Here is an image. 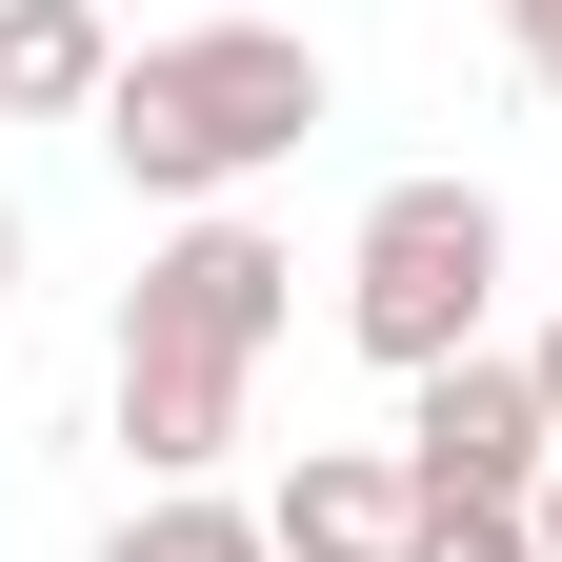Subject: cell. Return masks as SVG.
Masks as SVG:
<instances>
[{
    "mask_svg": "<svg viewBox=\"0 0 562 562\" xmlns=\"http://www.w3.org/2000/svg\"><path fill=\"white\" fill-rule=\"evenodd\" d=\"M21 261H41V241H21V201H0V322H21Z\"/></svg>",
    "mask_w": 562,
    "mask_h": 562,
    "instance_id": "30bf717a",
    "label": "cell"
},
{
    "mask_svg": "<svg viewBox=\"0 0 562 562\" xmlns=\"http://www.w3.org/2000/svg\"><path fill=\"white\" fill-rule=\"evenodd\" d=\"M402 462H422V503H542V462H562L542 362L522 341H462L442 382H402Z\"/></svg>",
    "mask_w": 562,
    "mask_h": 562,
    "instance_id": "3957f363",
    "label": "cell"
},
{
    "mask_svg": "<svg viewBox=\"0 0 562 562\" xmlns=\"http://www.w3.org/2000/svg\"><path fill=\"white\" fill-rule=\"evenodd\" d=\"M522 362H542V422H562V322H542V341H522Z\"/></svg>",
    "mask_w": 562,
    "mask_h": 562,
    "instance_id": "7c38bea8",
    "label": "cell"
},
{
    "mask_svg": "<svg viewBox=\"0 0 562 562\" xmlns=\"http://www.w3.org/2000/svg\"><path fill=\"white\" fill-rule=\"evenodd\" d=\"M261 522H281V562H422V462L402 442H302Z\"/></svg>",
    "mask_w": 562,
    "mask_h": 562,
    "instance_id": "8992f818",
    "label": "cell"
},
{
    "mask_svg": "<svg viewBox=\"0 0 562 562\" xmlns=\"http://www.w3.org/2000/svg\"><path fill=\"white\" fill-rule=\"evenodd\" d=\"M503 41H522V60H542V41H562V0H503Z\"/></svg>",
    "mask_w": 562,
    "mask_h": 562,
    "instance_id": "8fae6325",
    "label": "cell"
},
{
    "mask_svg": "<svg viewBox=\"0 0 562 562\" xmlns=\"http://www.w3.org/2000/svg\"><path fill=\"white\" fill-rule=\"evenodd\" d=\"M522 81H542V101H562V41H542V60H522Z\"/></svg>",
    "mask_w": 562,
    "mask_h": 562,
    "instance_id": "5bb4252c",
    "label": "cell"
},
{
    "mask_svg": "<svg viewBox=\"0 0 562 562\" xmlns=\"http://www.w3.org/2000/svg\"><path fill=\"white\" fill-rule=\"evenodd\" d=\"M503 201L482 181H382L362 201V241H341V341H362L382 382H442L482 322H503Z\"/></svg>",
    "mask_w": 562,
    "mask_h": 562,
    "instance_id": "7a4b0ae2",
    "label": "cell"
},
{
    "mask_svg": "<svg viewBox=\"0 0 562 562\" xmlns=\"http://www.w3.org/2000/svg\"><path fill=\"white\" fill-rule=\"evenodd\" d=\"M522 522H542V562H562V462H542V503H522Z\"/></svg>",
    "mask_w": 562,
    "mask_h": 562,
    "instance_id": "4fadbf2b",
    "label": "cell"
},
{
    "mask_svg": "<svg viewBox=\"0 0 562 562\" xmlns=\"http://www.w3.org/2000/svg\"><path fill=\"white\" fill-rule=\"evenodd\" d=\"M322 41L302 21H181V41H121V81H101V161L140 181V201H241V181H281L322 140Z\"/></svg>",
    "mask_w": 562,
    "mask_h": 562,
    "instance_id": "6da1fadb",
    "label": "cell"
},
{
    "mask_svg": "<svg viewBox=\"0 0 562 562\" xmlns=\"http://www.w3.org/2000/svg\"><path fill=\"white\" fill-rule=\"evenodd\" d=\"M121 322H181V341H241V362H261V341L302 322V261H281L241 201H201V222H161V261L121 281Z\"/></svg>",
    "mask_w": 562,
    "mask_h": 562,
    "instance_id": "5b68a950",
    "label": "cell"
},
{
    "mask_svg": "<svg viewBox=\"0 0 562 562\" xmlns=\"http://www.w3.org/2000/svg\"><path fill=\"white\" fill-rule=\"evenodd\" d=\"M241 402H261L241 341H181V322H121V341H101V422H121L140 482H222V462H241Z\"/></svg>",
    "mask_w": 562,
    "mask_h": 562,
    "instance_id": "277c9868",
    "label": "cell"
},
{
    "mask_svg": "<svg viewBox=\"0 0 562 562\" xmlns=\"http://www.w3.org/2000/svg\"><path fill=\"white\" fill-rule=\"evenodd\" d=\"M422 562H542L522 503H422Z\"/></svg>",
    "mask_w": 562,
    "mask_h": 562,
    "instance_id": "9c48e42d",
    "label": "cell"
},
{
    "mask_svg": "<svg viewBox=\"0 0 562 562\" xmlns=\"http://www.w3.org/2000/svg\"><path fill=\"white\" fill-rule=\"evenodd\" d=\"M101 81H121L101 0H0V121H101Z\"/></svg>",
    "mask_w": 562,
    "mask_h": 562,
    "instance_id": "52a82bcc",
    "label": "cell"
},
{
    "mask_svg": "<svg viewBox=\"0 0 562 562\" xmlns=\"http://www.w3.org/2000/svg\"><path fill=\"white\" fill-rule=\"evenodd\" d=\"M101 562H281V522L222 503V482H140V503L101 522Z\"/></svg>",
    "mask_w": 562,
    "mask_h": 562,
    "instance_id": "ba28073f",
    "label": "cell"
}]
</instances>
